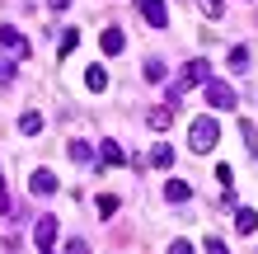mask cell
<instances>
[{
    "instance_id": "1",
    "label": "cell",
    "mask_w": 258,
    "mask_h": 254,
    "mask_svg": "<svg viewBox=\"0 0 258 254\" xmlns=\"http://www.w3.org/2000/svg\"><path fill=\"white\" fill-rule=\"evenodd\" d=\"M221 141V127H216V118H192V127H188V146L192 151H211V146Z\"/></svg>"
},
{
    "instance_id": "2",
    "label": "cell",
    "mask_w": 258,
    "mask_h": 254,
    "mask_svg": "<svg viewBox=\"0 0 258 254\" xmlns=\"http://www.w3.org/2000/svg\"><path fill=\"white\" fill-rule=\"evenodd\" d=\"M207 104L211 109H235V89L221 80H207Z\"/></svg>"
},
{
    "instance_id": "3",
    "label": "cell",
    "mask_w": 258,
    "mask_h": 254,
    "mask_svg": "<svg viewBox=\"0 0 258 254\" xmlns=\"http://www.w3.org/2000/svg\"><path fill=\"white\" fill-rule=\"evenodd\" d=\"M136 10H141V19L150 28H164L169 24V14H164V0H136Z\"/></svg>"
},
{
    "instance_id": "4",
    "label": "cell",
    "mask_w": 258,
    "mask_h": 254,
    "mask_svg": "<svg viewBox=\"0 0 258 254\" xmlns=\"http://www.w3.org/2000/svg\"><path fill=\"white\" fill-rule=\"evenodd\" d=\"M0 47H5L10 57H28V38L19 33V28H10V24H5V28H0Z\"/></svg>"
},
{
    "instance_id": "5",
    "label": "cell",
    "mask_w": 258,
    "mask_h": 254,
    "mask_svg": "<svg viewBox=\"0 0 258 254\" xmlns=\"http://www.w3.org/2000/svg\"><path fill=\"white\" fill-rule=\"evenodd\" d=\"M99 47H103V57H122L127 52V33H122V28H103Z\"/></svg>"
},
{
    "instance_id": "6",
    "label": "cell",
    "mask_w": 258,
    "mask_h": 254,
    "mask_svg": "<svg viewBox=\"0 0 258 254\" xmlns=\"http://www.w3.org/2000/svg\"><path fill=\"white\" fill-rule=\"evenodd\" d=\"M71 160H75V165H85V170L103 165V156H99V151H94L89 141H71Z\"/></svg>"
},
{
    "instance_id": "7",
    "label": "cell",
    "mask_w": 258,
    "mask_h": 254,
    "mask_svg": "<svg viewBox=\"0 0 258 254\" xmlns=\"http://www.w3.org/2000/svg\"><path fill=\"white\" fill-rule=\"evenodd\" d=\"M28 188H33L38 198H52V193H56V174L52 170H33V174H28Z\"/></svg>"
},
{
    "instance_id": "8",
    "label": "cell",
    "mask_w": 258,
    "mask_h": 254,
    "mask_svg": "<svg viewBox=\"0 0 258 254\" xmlns=\"http://www.w3.org/2000/svg\"><path fill=\"white\" fill-rule=\"evenodd\" d=\"M33 245L38 249H52L56 245V217H42L38 226H33Z\"/></svg>"
},
{
    "instance_id": "9",
    "label": "cell",
    "mask_w": 258,
    "mask_h": 254,
    "mask_svg": "<svg viewBox=\"0 0 258 254\" xmlns=\"http://www.w3.org/2000/svg\"><path fill=\"white\" fill-rule=\"evenodd\" d=\"M183 80H188V85H197V80L207 85V80H211V66H207V57H192V62L183 66Z\"/></svg>"
},
{
    "instance_id": "10",
    "label": "cell",
    "mask_w": 258,
    "mask_h": 254,
    "mask_svg": "<svg viewBox=\"0 0 258 254\" xmlns=\"http://www.w3.org/2000/svg\"><path fill=\"white\" fill-rule=\"evenodd\" d=\"M192 198V188L183 184V179H169V184H164V202H174V207H183Z\"/></svg>"
},
{
    "instance_id": "11",
    "label": "cell",
    "mask_w": 258,
    "mask_h": 254,
    "mask_svg": "<svg viewBox=\"0 0 258 254\" xmlns=\"http://www.w3.org/2000/svg\"><path fill=\"white\" fill-rule=\"evenodd\" d=\"M235 231L239 235H253L258 231V212H253V207H239V212H235Z\"/></svg>"
},
{
    "instance_id": "12",
    "label": "cell",
    "mask_w": 258,
    "mask_h": 254,
    "mask_svg": "<svg viewBox=\"0 0 258 254\" xmlns=\"http://www.w3.org/2000/svg\"><path fill=\"white\" fill-rule=\"evenodd\" d=\"M99 156H103V165H122V146H117L113 137H108V141L99 146Z\"/></svg>"
},
{
    "instance_id": "13",
    "label": "cell",
    "mask_w": 258,
    "mask_h": 254,
    "mask_svg": "<svg viewBox=\"0 0 258 254\" xmlns=\"http://www.w3.org/2000/svg\"><path fill=\"white\" fill-rule=\"evenodd\" d=\"M150 165H155V170H169V165H174V151H169V146L160 141L155 151H150Z\"/></svg>"
},
{
    "instance_id": "14",
    "label": "cell",
    "mask_w": 258,
    "mask_h": 254,
    "mask_svg": "<svg viewBox=\"0 0 258 254\" xmlns=\"http://www.w3.org/2000/svg\"><path fill=\"white\" fill-rule=\"evenodd\" d=\"M19 132H24V137H38V132H42V113H24L19 118Z\"/></svg>"
},
{
    "instance_id": "15",
    "label": "cell",
    "mask_w": 258,
    "mask_h": 254,
    "mask_svg": "<svg viewBox=\"0 0 258 254\" xmlns=\"http://www.w3.org/2000/svg\"><path fill=\"white\" fill-rule=\"evenodd\" d=\"M85 80H89V89H94V94H99V89H108V76H103V66H89V71H85Z\"/></svg>"
},
{
    "instance_id": "16",
    "label": "cell",
    "mask_w": 258,
    "mask_h": 254,
    "mask_svg": "<svg viewBox=\"0 0 258 254\" xmlns=\"http://www.w3.org/2000/svg\"><path fill=\"white\" fill-rule=\"evenodd\" d=\"M117 212V193H99V217H113Z\"/></svg>"
},
{
    "instance_id": "17",
    "label": "cell",
    "mask_w": 258,
    "mask_h": 254,
    "mask_svg": "<svg viewBox=\"0 0 258 254\" xmlns=\"http://www.w3.org/2000/svg\"><path fill=\"white\" fill-rule=\"evenodd\" d=\"M75 42H80V33H75V28H66V33H61V47H56V52L71 57V52H75Z\"/></svg>"
},
{
    "instance_id": "18",
    "label": "cell",
    "mask_w": 258,
    "mask_h": 254,
    "mask_svg": "<svg viewBox=\"0 0 258 254\" xmlns=\"http://www.w3.org/2000/svg\"><path fill=\"white\" fill-rule=\"evenodd\" d=\"M14 76H19V66H14V62H5V57H0V85H14Z\"/></svg>"
},
{
    "instance_id": "19",
    "label": "cell",
    "mask_w": 258,
    "mask_h": 254,
    "mask_svg": "<svg viewBox=\"0 0 258 254\" xmlns=\"http://www.w3.org/2000/svg\"><path fill=\"white\" fill-rule=\"evenodd\" d=\"M150 127H155V132L169 127V109H150Z\"/></svg>"
},
{
    "instance_id": "20",
    "label": "cell",
    "mask_w": 258,
    "mask_h": 254,
    "mask_svg": "<svg viewBox=\"0 0 258 254\" xmlns=\"http://www.w3.org/2000/svg\"><path fill=\"white\" fill-rule=\"evenodd\" d=\"M146 80L160 85V80H164V62H155V57H150V62H146Z\"/></svg>"
},
{
    "instance_id": "21",
    "label": "cell",
    "mask_w": 258,
    "mask_h": 254,
    "mask_svg": "<svg viewBox=\"0 0 258 254\" xmlns=\"http://www.w3.org/2000/svg\"><path fill=\"white\" fill-rule=\"evenodd\" d=\"M14 212V202H10V188H5V170H0V217Z\"/></svg>"
},
{
    "instance_id": "22",
    "label": "cell",
    "mask_w": 258,
    "mask_h": 254,
    "mask_svg": "<svg viewBox=\"0 0 258 254\" xmlns=\"http://www.w3.org/2000/svg\"><path fill=\"white\" fill-rule=\"evenodd\" d=\"M221 5H225V0H202V14H207V19H221V14H225Z\"/></svg>"
},
{
    "instance_id": "23",
    "label": "cell",
    "mask_w": 258,
    "mask_h": 254,
    "mask_svg": "<svg viewBox=\"0 0 258 254\" xmlns=\"http://www.w3.org/2000/svg\"><path fill=\"white\" fill-rule=\"evenodd\" d=\"M230 66L244 71V66H249V52H244V47H230Z\"/></svg>"
},
{
    "instance_id": "24",
    "label": "cell",
    "mask_w": 258,
    "mask_h": 254,
    "mask_svg": "<svg viewBox=\"0 0 258 254\" xmlns=\"http://www.w3.org/2000/svg\"><path fill=\"white\" fill-rule=\"evenodd\" d=\"M239 132H244V141H249V156H258V132L249 123H239Z\"/></svg>"
},
{
    "instance_id": "25",
    "label": "cell",
    "mask_w": 258,
    "mask_h": 254,
    "mask_svg": "<svg viewBox=\"0 0 258 254\" xmlns=\"http://www.w3.org/2000/svg\"><path fill=\"white\" fill-rule=\"evenodd\" d=\"M66 5H71V0H47V10H52V14H61Z\"/></svg>"
}]
</instances>
